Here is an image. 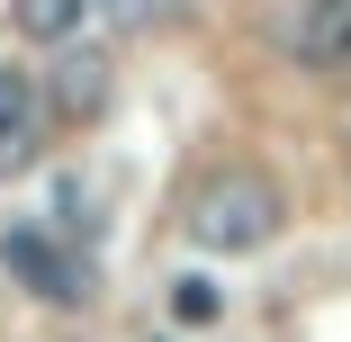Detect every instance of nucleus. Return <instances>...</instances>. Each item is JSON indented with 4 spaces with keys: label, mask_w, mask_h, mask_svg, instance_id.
<instances>
[{
    "label": "nucleus",
    "mask_w": 351,
    "mask_h": 342,
    "mask_svg": "<svg viewBox=\"0 0 351 342\" xmlns=\"http://www.w3.org/2000/svg\"><path fill=\"white\" fill-rule=\"evenodd\" d=\"M279 225H289V198H279V180H270V171H252V162L207 171V180L189 189V208H180V234H189L198 252H217V261L261 252Z\"/></svg>",
    "instance_id": "obj_1"
},
{
    "label": "nucleus",
    "mask_w": 351,
    "mask_h": 342,
    "mask_svg": "<svg viewBox=\"0 0 351 342\" xmlns=\"http://www.w3.org/2000/svg\"><path fill=\"white\" fill-rule=\"evenodd\" d=\"M54 145V108L27 63H0V180H27Z\"/></svg>",
    "instance_id": "obj_2"
},
{
    "label": "nucleus",
    "mask_w": 351,
    "mask_h": 342,
    "mask_svg": "<svg viewBox=\"0 0 351 342\" xmlns=\"http://www.w3.org/2000/svg\"><path fill=\"white\" fill-rule=\"evenodd\" d=\"M0 261H10V280L27 297H45V306H82L90 297V270L63 252L45 225H10V234H0Z\"/></svg>",
    "instance_id": "obj_3"
},
{
    "label": "nucleus",
    "mask_w": 351,
    "mask_h": 342,
    "mask_svg": "<svg viewBox=\"0 0 351 342\" xmlns=\"http://www.w3.org/2000/svg\"><path fill=\"white\" fill-rule=\"evenodd\" d=\"M36 82H45V108H54V117H73V126L99 117L108 90H117V82H108V54L82 45V36H73V45H54V73H36Z\"/></svg>",
    "instance_id": "obj_4"
},
{
    "label": "nucleus",
    "mask_w": 351,
    "mask_h": 342,
    "mask_svg": "<svg viewBox=\"0 0 351 342\" xmlns=\"http://www.w3.org/2000/svg\"><path fill=\"white\" fill-rule=\"evenodd\" d=\"M298 63L315 82H351V0H306L298 10Z\"/></svg>",
    "instance_id": "obj_5"
},
{
    "label": "nucleus",
    "mask_w": 351,
    "mask_h": 342,
    "mask_svg": "<svg viewBox=\"0 0 351 342\" xmlns=\"http://www.w3.org/2000/svg\"><path fill=\"white\" fill-rule=\"evenodd\" d=\"M10 27L27 45H73L90 27V0H10Z\"/></svg>",
    "instance_id": "obj_6"
},
{
    "label": "nucleus",
    "mask_w": 351,
    "mask_h": 342,
    "mask_svg": "<svg viewBox=\"0 0 351 342\" xmlns=\"http://www.w3.org/2000/svg\"><path fill=\"white\" fill-rule=\"evenodd\" d=\"M90 19H108L117 36H145V27H171L180 0H90Z\"/></svg>",
    "instance_id": "obj_7"
},
{
    "label": "nucleus",
    "mask_w": 351,
    "mask_h": 342,
    "mask_svg": "<svg viewBox=\"0 0 351 342\" xmlns=\"http://www.w3.org/2000/svg\"><path fill=\"white\" fill-rule=\"evenodd\" d=\"M217 306H226L217 280H171V315H180V324H217Z\"/></svg>",
    "instance_id": "obj_8"
}]
</instances>
